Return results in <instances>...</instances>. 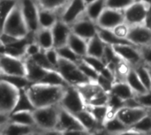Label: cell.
<instances>
[{"label": "cell", "mask_w": 151, "mask_h": 135, "mask_svg": "<svg viewBox=\"0 0 151 135\" xmlns=\"http://www.w3.org/2000/svg\"><path fill=\"white\" fill-rule=\"evenodd\" d=\"M134 2L135 0H106V7L124 11Z\"/></svg>", "instance_id": "obj_43"}, {"label": "cell", "mask_w": 151, "mask_h": 135, "mask_svg": "<svg viewBox=\"0 0 151 135\" xmlns=\"http://www.w3.org/2000/svg\"><path fill=\"white\" fill-rule=\"evenodd\" d=\"M74 115L78 118L81 124L83 126V127L86 129V131L88 133L97 131L100 129L104 130V127L99 125V123L96 121V119L94 118V116L86 108Z\"/></svg>", "instance_id": "obj_20"}, {"label": "cell", "mask_w": 151, "mask_h": 135, "mask_svg": "<svg viewBox=\"0 0 151 135\" xmlns=\"http://www.w3.org/2000/svg\"><path fill=\"white\" fill-rule=\"evenodd\" d=\"M85 3H86V4L88 5V4H91V3H93V2H95L96 0H83Z\"/></svg>", "instance_id": "obj_51"}, {"label": "cell", "mask_w": 151, "mask_h": 135, "mask_svg": "<svg viewBox=\"0 0 151 135\" xmlns=\"http://www.w3.org/2000/svg\"><path fill=\"white\" fill-rule=\"evenodd\" d=\"M135 1H142V2H145V3L151 4V0H135Z\"/></svg>", "instance_id": "obj_52"}, {"label": "cell", "mask_w": 151, "mask_h": 135, "mask_svg": "<svg viewBox=\"0 0 151 135\" xmlns=\"http://www.w3.org/2000/svg\"><path fill=\"white\" fill-rule=\"evenodd\" d=\"M82 60L85 61L87 64H88L89 65H91L94 69H96L99 73L106 67V63L104 62V60L103 58L100 57H93V56H89V55H86L82 57Z\"/></svg>", "instance_id": "obj_40"}, {"label": "cell", "mask_w": 151, "mask_h": 135, "mask_svg": "<svg viewBox=\"0 0 151 135\" xmlns=\"http://www.w3.org/2000/svg\"><path fill=\"white\" fill-rule=\"evenodd\" d=\"M124 134H151V115L148 112L141 120L134 126L128 128Z\"/></svg>", "instance_id": "obj_30"}, {"label": "cell", "mask_w": 151, "mask_h": 135, "mask_svg": "<svg viewBox=\"0 0 151 135\" xmlns=\"http://www.w3.org/2000/svg\"><path fill=\"white\" fill-rule=\"evenodd\" d=\"M51 30L54 38L55 48H59L67 44L69 36L72 33V27L70 25L61 19H58V22L51 28Z\"/></svg>", "instance_id": "obj_17"}, {"label": "cell", "mask_w": 151, "mask_h": 135, "mask_svg": "<svg viewBox=\"0 0 151 135\" xmlns=\"http://www.w3.org/2000/svg\"><path fill=\"white\" fill-rule=\"evenodd\" d=\"M40 83L49 84V85H54V86H63L67 87L69 84L67 81L64 79L62 74L58 70H49L44 76V78L42 80Z\"/></svg>", "instance_id": "obj_33"}, {"label": "cell", "mask_w": 151, "mask_h": 135, "mask_svg": "<svg viewBox=\"0 0 151 135\" xmlns=\"http://www.w3.org/2000/svg\"><path fill=\"white\" fill-rule=\"evenodd\" d=\"M27 65V77L31 83H40L49 70L37 65L31 57H25Z\"/></svg>", "instance_id": "obj_19"}, {"label": "cell", "mask_w": 151, "mask_h": 135, "mask_svg": "<svg viewBox=\"0 0 151 135\" xmlns=\"http://www.w3.org/2000/svg\"><path fill=\"white\" fill-rule=\"evenodd\" d=\"M78 65H79V67L81 68V70L82 71V73L87 76V78L90 81H96V80L99 77V73L96 69H94L91 65L87 64L82 59L78 63Z\"/></svg>", "instance_id": "obj_41"}, {"label": "cell", "mask_w": 151, "mask_h": 135, "mask_svg": "<svg viewBox=\"0 0 151 135\" xmlns=\"http://www.w3.org/2000/svg\"><path fill=\"white\" fill-rule=\"evenodd\" d=\"M67 45L81 57H83L88 53V41L73 32L69 36Z\"/></svg>", "instance_id": "obj_25"}, {"label": "cell", "mask_w": 151, "mask_h": 135, "mask_svg": "<svg viewBox=\"0 0 151 135\" xmlns=\"http://www.w3.org/2000/svg\"><path fill=\"white\" fill-rule=\"evenodd\" d=\"M127 39L138 48L151 45V28L147 25L130 27Z\"/></svg>", "instance_id": "obj_16"}, {"label": "cell", "mask_w": 151, "mask_h": 135, "mask_svg": "<svg viewBox=\"0 0 151 135\" xmlns=\"http://www.w3.org/2000/svg\"><path fill=\"white\" fill-rule=\"evenodd\" d=\"M19 89L10 83L0 80V113L9 116L17 103Z\"/></svg>", "instance_id": "obj_7"}, {"label": "cell", "mask_w": 151, "mask_h": 135, "mask_svg": "<svg viewBox=\"0 0 151 135\" xmlns=\"http://www.w3.org/2000/svg\"><path fill=\"white\" fill-rule=\"evenodd\" d=\"M68 3V0H37L39 7L58 11L61 8H64Z\"/></svg>", "instance_id": "obj_39"}, {"label": "cell", "mask_w": 151, "mask_h": 135, "mask_svg": "<svg viewBox=\"0 0 151 135\" xmlns=\"http://www.w3.org/2000/svg\"><path fill=\"white\" fill-rule=\"evenodd\" d=\"M1 32H4L19 38L26 37L30 33L19 3L7 17L5 21L1 25Z\"/></svg>", "instance_id": "obj_3"}, {"label": "cell", "mask_w": 151, "mask_h": 135, "mask_svg": "<svg viewBox=\"0 0 151 135\" xmlns=\"http://www.w3.org/2000/svg\"><path fill=\"white\" fill-rule=\"evenodd\" d=\"M60 19V16L58 15L57 11L49 10L39 7V24L42 28H52L54 25Z\"/></svg>", "instance_id": "obj_21"}, {"label": "cell", "mask_w": 151, "mask_h": 135, "mask_svg": "<svg viewBox=\"0 0 151 135\" xmlns=\"http://www.w3.org/2000/svg\"><path fill=\"white\" fill-rule=\"evenodd\" d=\"M111 94L120 97L124 101L134 97L136 95L126 80H116L111 88Z\"/></svg>", "instance_id": "obj_26"}, {"label": "cell", "mask_w": 151, "mask_h": 135, "mask_svg": "<svg viewBox=\"0 0 151 135\" xmlns=\"http://www.w3.org/2000/svg\"><path fill=\"white\" fill-rule=\"evenodd\" d=\"M0 68L1 73L27 76V65L25 57H16L1 53Z\"/></svg>", "instance_id": "obj_9"}, {"label": "cell", "mask_w": 151, "mask_h": 135, "mask_svg": "<svg viewBox=\"0 0 151 135\" xmlns=\"http://www.w3.org/2000/svg\"><path fill=\"white\" fill-rule=\"evenodd\" d=\"M35 42L40 45V47L43 50L54 47V38H53L51 28L40 27V29L35 34Z\"/></svg>", "instance_id": "obj_24"}, {"label": "cell", "mask_w": 151, "mask_h": 135, "mask_svg": "<svg viewBox=\"0 0 151 135\" xmlns=\"http://www.w3.org/2000/svg\"><path fill=\"white\" fill-rule=\"evenodd\" d=\"M115 81H113V80H109V79H107V78H105L104 76H103V75H101L100 73H99V77H98V79L96 80V83L104 90V91H106V92H108V93H110L111 92V88H112V85H113V83H114Z\"/></svg>", "instance_id": "obj_45"}, {"label": "cell", "mask_w": 151, "mask_h": 135, "mask_svg": "<svg viewBox=\"0 0 151 135\" xmlns=\"http://www.w3.org/2000/svg\"><path fill=\"white\" fill-rule=\"evenodd\" d=\"M119 57L130 66L135 67L143 63L140 49L133 44H120L112 46Z\"/></svg>", "instance_id": "obj_12"}, {"label": "cell", "mask_w": 151, "mask_h": 135, "mask_svg": "<svg viewBox=\"0 0 151 135\" xmlns=\"http://www.w3.org/2000/svg\"><path fill=\"white\" fill-rule=\"evenodd\" d=\"M58 71L62 74V76L69 85L79 86L90 81L82 73V71L79 67L78 63L60 58L58 66Z\"/></svg>", "instance_id": "obj_5"}, {"label": "cell", "mask_w": 151, "mask_h": 135, "mask_svg": "<svg viewBox=\"0 0 151 135\" xmlns=\"http://www.w3.org/2000/svg\"><path fill=\"white\" fill-rule=\"evenodd\" d=\"M139 49H140V51L142 53L143 64H145L149 66H151V45L142 46Z\"/></svg>", "instance_id": "obj_47"}, {"label": "cell", "mask_w": 151, "mask_h": 135, "mask_svg": "<svg viewBox=\"0 0 151 135\" xmlns=\"http://www.w3.org/2000/svg\"><path fill=\"white\" fill-rule=\"evenodd\" d=\"M136 98L142 107L148 110L151 109V90L147 91L146 93L142 95L136 96Z\"/></svg>", "instance_id": "obj_46"}, {"label": "cell", "mask_w": 151, "mask_h": 135, "mask_svg": "<svg viewBox=\"0 0 151 135\" xmlns=\"http://www.w3.org/2000/svg\"><path fill=\"white\" fill-rule=\"evenodd\" d=\"M106 8V0H96L95 2L87 5L86 15L94 22L96 23L97 19Z\"/></svg>", "instance_id": "obj_32"}, {"label": "cell", "mask_w": 151, "mask_h": 135, "mask_svg": "<svg viewBox=\"0 0 151 135\" xmlns=\"http://www.w3.org/2000/svg\"><path fill=\"white\" fill-rule=\"evenodd\" d=\"M106 43L97 34L93 38L88 42V53L87 55L103 58L104 55V50L106 48Z\"/></svg>", "instance_id": "obj_27"}, {"label": "cell", "mask_w": 151, "mask_h": 135, "mask_svg": "<svg viewBox=\"0 0 151 135\" xmlns=\"http://www.w3.org/2000/svg\"><path fill=\"white\" fill-rule=\"evenodd\" d=\"M37 65H39L40 66L47 69V70H53L55 69L51 64L50 63L49 59L47 58V56H46V53H45V50H42L40 52H38L37 54H35L34 57H31ZM56 70V69H55Z\"/></svg>", "instance_id": "obj_42"}, {"label": "cell", "mask_w": 151, "mask_h": 135, "mask_svg": "<svg viewBox=\"0 0 151 135\" xmlns=\"http://www.w3.org/2000/svg\"><path fill=\"white\" fill-rule=\"evenodd\" d=\"M1 80L16 87L18 89L27 88L31 84L30 80L27 79V76H21V75H9V74L1 73Z\"/></svg>", "instance_id": "obj_34"}, {"label": "cell", "mask_w": 151, "mask_h": 135, "mask_svg": "<svg viewBox=\"0 0 151 135\" xmlns=\"http://www.w3.org/2000/svg\"><path fill=\"white\" fill-rule=\"evenodd\" d=\"M35 109L36 108L34 103L32 102L27 91V88L19 89L18 100H17L16 105L12 112H16V111H32L33 112L34 111H35Z\"/></svg>", "instance_id": "obj_23"}, {"label": "cell", "mask_w": 151, "mask_h": 135, "mask_svg": "<svg viewBox=\"0 0 151 135\" xmlns=\"http://www.w3.org/2000/svg\"><path fill=\"white\" fill-rule=\"evenodd\" d=\"M129 29H130V27L126 22H124V23L119 25L118 27H116L115 28H113L112 31L118 36H119L121 38H127V34H128Z\"/></svg>", "instance_id": "obj_48"}, {"label": "cell", "mask_w": 151, "mask_h": 135, "mask_svg": "<svg viewBox=\"0 0 151 135\" xmlns=\"http://www.w3.org/2000/svg\"><path fill=\"white\" fill-rule=\"evenodd\" d=\"M58 50V53L60 57V58H64L65 60L74 62V63H79L82 57H81L78 54H76L67 44L61 46L59 48H56Z\"/></svg>", "instance_id": "obj_37"}, {"label": "cell", "mask_w": 151, "mask_h": 135, "mask_svg": "<svg viewBox=\"0 0 151 135\" xmlns=\"http://www.w3.org/2000/svg\"><path fill=\"white\" fill-rule=\"evenodd\" d=\"M60 105H51L42 108H36L33 111L35 125L42 133L46 134H60L57 131L58 122Z\"/></svg>", "instance_id": "obj_2"}, {"label": "cell", "mask_w": 151, "mask_h": 135, "mask_svg": "<svg viewBox=\"0 0 151 135\" xmlns=\"http://www.w3.org/2000/svg\"><path fill=\"white\" fill-rule=\"evenodd\" d=\"M138 76L140 77L142 82L148 90H151V73L148 65L145 64H141L134 67Z\"/></svg>", "instance_id": "obj_36"}, {"label": "cell", "mask_w": 151, "mask_h": 135, "mask_svg": "<svg viewBox=\"0 0 151 135\" xmlns=\"http://www.w3.org/2000/svg\"><path fill=\"white\" fill-rule=\"evenodd\" d=\"M57 131L63 134H88L78 118L72 112L60 106Z\"/></svg>", "instance_id": "obj_4"}, {"label": "cell", "mask_w": 151, "mask_h": 135, "mask_svg": "<svg viewBox=\"0 0 151 135\" xmlns=\"http://www.w3.org/2000/svg\"><path fill=\"white\" fill-rule=\"evenodd\" d=\"M146 25L148 27H150L151 28V8L150 10V12H149V15H148V18H147V21H146Z\"/></svg>", "instance_id": "obj_50"}, {"label": "cell", "mask_w": 151, "mask_h": 135, "mask_svg": "<svg viewBox=\"0 0 151 135\" xmlns=\"http://www.w3.org/2000/svg\"><path fill=\"white\" fill-rule=\"evenodd\" d=\"M19 4L29 32L35 34L40 29L38 4L34 0H19Z\"/></svg>", "instance_id": "obj_10"}, {"label": "cell", "mask_w": 151, "mask_h": 135, "mask_svg": "<svg viewBox=\"0 0 151 135\" xmlns=\"http://www.w3.org/2000/svg\"><path fill=\"white\" fill-rule=\"evenodd\" d=\"M61 107L76 114L86 108V102L76 86L69 85L65 88V94L59 103Z\"/></svg>", "instance_id": "obj_8"}, {"label": "cell", "mask_w": 151, "mask_h": 135, "mask_svg": "<svg viewBox=\"0 0 151 135\" xmlns=\"http://www.w3.org/2000/svg\"><path fill=\"white\" fill-rule=\"evenodd\" d=\"M36 131H40L37 126H30L20 125L12 122H6L4 125H1V134L8 135H27L35 134Z\"/></svg>", "instance_id": "obj_18"}, {"label": "cell", "mask_w": 151, "mask_h": 135, "mask_svg": "<svg viewBox=\"0 0 151 135\" xmlns=\"http://www.w3.org/2000/svg\"><path fill=\"white\" fill-rule=\"evenodd\" d=\"M148 67H149V69H150V73H151V66H149V65H148Z\"/></svg>", "instance_id": "obj_53"}, {"label": "cell", "mask_w": 151, "mask_h": 135, "mask_svg": "<svg viewBox=\"0 0 151 135\" xmlns=\"http://www.w3.org/2000/svg\"><path fill=\"white\" fill-rule=\"evenodd\" d=\"M66 87L44 83H31L27 91L35 108L59 104Z\"/></svg>", "instance_id": "obj_1"}, {"label": "cell", "mask_w": 151, "mask_h": 135, "mask_svg": "<svg viewBox=\"0 0 151 135\" xmlns=\"http://www.w3.org/2000/svg\"><path fill=\"white\" fill-rule=\"evenodd\" d=\"M87 4L83 0H70L60 14V19L72 26L86 13Z\"/></svg>", "instance_id": "obj_11"}, {"label": "cell", "mask_w": 151, "mask_h": 135, "mask_svg": "<svg viewBox=\"0 0 151 135\" xmlns=\"http://www.w3.org/2000/svg\"><path fill=\"white\" fill-rule=\"evenodd\" d=\"M8 121L25 126H36L35 117L32 111H16L12 112L8 117Z\"/></svg>", "instance_id": "obj_29"}, {"label": "cell", "mask_w": 151, "mask_h": 135, "mask_svg": "<svg viewBox=\"0 0 151 135\" xmlns=\"http://www.w3.org/2000/svg\"><path fill=\"white\" fill-rule=\"evenodd\" d=\"M98 27V34H99V36L108 45L115 46V45H120V44H133L128 39L121 38V37L118 36L111 29L102 28V27Z\"/></svg>", "instance_id": "obj_22"}, {"label": "cell", "mask_w": 151, "mask_h": 135, "mask_svg": "<svg viewBox=\"0 0 151 135\" xmlns=\"http://www.w3.org/2000/svg\"><path fill=\"white\" fill-rule=\"evenodd\" d=\"M149 110L144 107H123L116 114V116L128 127L134 126L139 120H141L145 115H147Z\"/></svg>", "instance_id": "obj_15"}, {"label": "cell", "mask_w": 151, "mask_h": 135, "mask_svg": "<svg viewBox=\"0 0 151 135\" xmlns=\"http://www.w3.org/2000/svg\"><path fill=\"white\" fill-rule=\"evenodd\" d=\"M151 8V4L142 2L135 1L127 9L124 10L125 22L129 26L146 25L147 18Z\"/></svg>", "instance_id": "obj_6"}, {"label": "cell", "mask_w": 151, "mask_h": 135, "mask_svg": "<svg viewBox=\"0 0 151 135\" xmlns=\"http://www.w3.org/2000/svg\"><path fill=\"white\" fill-rule=\"evenodd\" d=\"M19 0H1V21L2 24L5 21L7 17L11 14L13 9L18 5Z\"/></svg>", "instance_id": "obj_38"}, {"label": "cell", "mask_w": 151, "mask_h": 135, "mask_svg": "<svg viewBox=\"0 0 151 135\" xmlns=\"http://www.w3.org/2000/svg\"><path fill=\"white\" fill-rule=\"evenodd\" d=\"M86 109L94 116L99 125L104 127L109 112L108 105H86Z\"/></svg>", "instance_id": "obj_35"}, {"label": "cell", "mask_w": 151, "mask_h": 135, "mask_svg": "<svg viewBox=\"0 0 151 135\" xmlns=\"http://www.w3.org/2000/svg\"><path fill=\"white\" fill-rule=\"evenodd\" d=\"M42 49L40 47V45L35 42H30L27 47V50H26V56L25 57H34L35 54H37L38 52H40Z\"/></svg>", "instance_id": "obj_49"}, {"label": "cell", "mask_w": 151, "mask_h": 135, "mask_svg": "<svg viewBox=\"0 0 151 135\" xmlns=\"http://www.w3.org/2000/svg\"><path fill=\"white\" fill-rule=\"evenodd\" d=\"M72 32L82 37L88 42L98 34V27L96 22L91 20L86 13L76 20L72 26Z\"/></svg>", "instance_id": "obj_13"}, {"label": "cell", "mask_w": 151, "mask_h": 135, "mask_svg": "<svg viewBox=\"0 0 151 135\" xmlns=\"http://www.w3.org/2000/svg\"><path fill=\"white\" fill-rule=\"evenodd\" d=\"M45 53H46L47 58L49 59V61L51 64V65L56 70H58V63H59V60H60V57H59V55L58 53L57 49L55 47H53L51 49L46 50Z\"/></svg>", "instance_id": "obj_44"}, {"label": "cell", "mask_w": 151, "mask_h": 135, "mask_svg": "<svg viewBox=\"0 0 151 135\" xmlns=\"http://www.w3.org/2000/svg\"><path fill=\"white\" fill-rule=\"evenodd\" d=\"M127 129L128 127L117 116L106 119L104 124V130L108 134H122Z\"/></svg>", "instance_id": "obj_31"}, {"label": "cell", "mask_w": 151, "mask_h": 135, "mask_svg": "<svg viewBox=\"0 0 151 135\" xmlns=\"http://www.w3.org/2000/svg\"><path fill=\"white\" fill-rule=\"evenodd\" d=\"M126 81L128 83V85L131 87V88L134 90V92L135 93L136 96L142 95V94L146 93L147 91H149L145 88L143 83L142 82L140 77L138 76V74L134 67H131V69L129 70V72L126 77Z\"/></svg>", "instance_id": "obj_28"}, {"label": "cell", "mask_w": 151, "mask_h": 135, "mask_svg": "<svg viewBox=\"0 0 151 135\" xmlns=\"http://www.w3.org/2000/svg\"><path fill=\"white\" fill-rule=\"evenodd\" d=\"M125 22L124 11L115 10L106 7L101 16L96 21V25L99 27L106 29H113L119 25Z\"/></svg>", "instance_id": "obj_14"}]
</instances>
